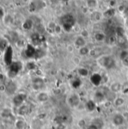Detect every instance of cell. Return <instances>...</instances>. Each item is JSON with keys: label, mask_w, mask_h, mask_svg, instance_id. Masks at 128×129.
Returning <instances> with one entry per match:
<instances>
[{"label": "cell", "mask_w": 128, "mask_h": 129, "mask_svg": "<svg viewBox=\"0 0 128 129\" xmlns=\"http://www.w3.org/2000/svg\"><path fill=\"white\" fill-rule=\"evenodd\" d=\"M86 40H85V38H83L82 36H80V37H78L76 41H75V44L77 47L79 48H81V47H83L86 46Z\"/></svg>", "instance_id": "3957f363"}, {"label": "cell", "mask_w": 128, "mask_h": 129, "mask_svg": "<svg viewBox=\"0 0 128 129\" xmlns=\"http://www.w3.org/2000/svg\"><path fill=\"white\" fill-rule=\"evenodd\" d=\"M15 126L17 129H23L26 126V123L23 120H17L15 123Z\"/></svg>", "instance_id": "277c9868"}, {"label": "cell", "mask_w": 128, "mask_h": 129, "mask_svg": "<svg viewBox=\"0 0 128 129\" xmlns=\"http://www.w3.org/2000/svg\"><path fill=\"white\" fill-rule=\"evenodd\" d=\"M89 53V49L88 47H86V46L79 48V53H80L82 56H86V55H87Z\"/></svg>", "instance_id": "5b68a950"}, {"label": "cell", "mask_w": 128, "mask_h": 129, "mask_svg": "<svg viewBox=\"0 0 128 129\" xmlns=\"http://www.w3.org/2000/svg\"><path fill=\"white\" fill-rule=\"evenodd\" d=\"M37 101L39 102H41V103L46 102L49 99V94L47 93V92H40V93L37 94Z\"/></svg>", "instance_id": "7a4b0ae2"}, {"label": "cell", "mask_w": 128, "mask_h": 129, "mask_svg": "<svg viewBox=\"0 0 128 129\" xmlns=\"http://www.w3.org/2000/svg\"><path fill=\"white\" fill-rule=\"evenodd\" d=\"M87 129H99V128H97V126H96L94 123H92V125H89V126H88Z\"/></svg>", "instance_id": "8992f818"}, {"label": "cell", "mask_w": 128, "mask_h": 129, "mask_svg": "<svg viewBox=\"0 0 128 129\" xmlns=\"http://www.w3.org/2000/svg\"><path fill=\"white\" fill-rule=\"evenodd\" d=\"M56 129H65V125L64 124H59Z\"/></svg>", "instance_id": "52a82bcc"}, {"label": "cell", "mask_w": 128, "mask_h": 129, "mask_svg": "<svg viewBox=\"0 0 128 129\" xmlns=\"http://www.w3.org/2000/svg\"><path fill=\"white\" fill-rule=\"evenodd\" d=\"M112 122L114 125H115L116 127H119L124 125L125 122V118L121 113H116L113 116L112 119Z\"/></svg>", "instance_id": "6da1fadb"}]
</instances>
